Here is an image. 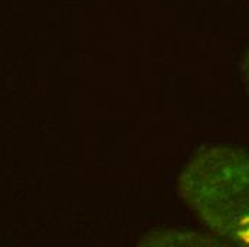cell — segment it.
<instances>
[{
    "mask_svg": "<svg viewBox=\"0 0 249 247\" xmlns=\"http://www.w3.org/2000/svg\"><path fill=\"white\" fill-rule=\"evenodd\" d=\"M178 195L199 222L233 246L249 247V153L200 148L183 166Z\"/></svg>",
    "mask_w": 249,
    "mask_h": 247,
    "instance_id": "6da1fadb",
    "label": "cell"
},
{
    "mask_svg": "<svg viewBox=\"0 0 249 247\" xmlns=\"http://www.w3.org/2000/svg\"><path fill=\"white\" fill-rule=\"evenodd\" d=\"M242 79H244V83H245V87L248 89L249 92V49L244 57V62H242Z\"/></svg>",
    "mask_w": 249,
    "mask_h": 247,
    "instance_id": "7a4b0ae2",
    "label": "cell"
}]
</instances>
